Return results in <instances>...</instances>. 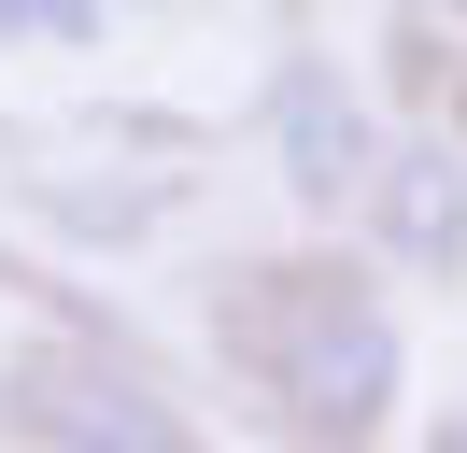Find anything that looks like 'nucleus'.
<instances>
[{"label":"nucleus","mask_w":467,"mask_h":453,"mask_svg":"<svg viewBox=\"0 0 467 453\" xmlns=\"http://www.w3.org/2000/svg\"><path fill=\"white\" fill-rule=\"evenodd\" d=\"M439 453H467V396H453V425H439Z\"/></svg>","instance_id":"423d86ee"},{"label":"nucleus","mask_w":467,"mask_h":453,"mask_svg":"<svg viewBox=\"0 0 467 453\" xmlns=\"http://www.w3.org/2000/svg\"><path fill=\"white\" fill-rule=\"evenodd\" d=\"M213 354L284 453H382V425L410 396L397 298L354 255H241L213 283Z\"/></svg>","instance_id":"f257e3e1"},{"label":"nucleus","mask_w":467,"mask_h":453,"mask_svg":"<svg viewBox=\"0 0 467 453\" xmlns=\"http://www.w3.org/2000/svg\"><path fill=\"white\" fill-rule=\"evenodd\" d=\"M269 156H284V184L312 198V213H354L382 170V113L340 85V57H284L269 71Z\"/></svg>","instance_id":"7ed1b4c3"},{"label":"nucleus","mask_w":467,"mask_h":453,"mask_svg":"<svg viewBox=\"0 0 467 453\" xmlns=\"http://www.w3.org/2000/svg\"><path fill=\"white\" fill-rule=\"evenodd\" d=\"M0 425H29L57 453H199L184 411L128 354H99V340H29V354L0 368Z\"/></svg>","instance_id":"f03ea898"},{"label":"nucleus","mask_w":467,"mask_h":453,"mask_svg":"<svg viewBox=\"0 0 467 453\" xmlns=\"http://www.w3.org/2000/svg\"><path fill=\"white\" fill-rule=\"evenodd\" d=\"M439 15H467V0H439Z\"/></svg>","instance_id":"0eeeda50"},{"label":"nucleus","mask_w":467,"mask_h":453,"mask_svg":"<svg viewBox=\"0 0 467 453\" xmlns=\"http://www.w3.org/2000/svg\"><path fill=\"white\" fill-rule=\"evenodd\" d=\"M354 213H382L397 269L453 283V269H467V142H382V170H368Z\"/></svg>","instance_id":"20e7f679"},{"label":"nucleus","mask_w":467,"mask_h":453,"mask_svg":"<svg viewBox=\"0 0 467 453\" xmlns=\"http://www.w3.org/2000/svg\"><path fill=\"white\" fill-rule=\"evenodd\" d=\"M0 28H43V43H86V0H0Z\"/></svg>","instance_id":"39448f33"}]
</instances>
